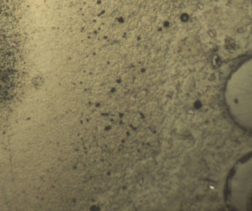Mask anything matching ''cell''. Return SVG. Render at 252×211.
I'll return each instance as SVG.
<instances>
[{"label":"cell","instance_id":"6da1fadb","mask_svg":"<svg viewBox=\"0 0 252 211\" xmlns=\"http://www.w3.org/2000/svg\"><path fill=\"white\" fill-rule=\"evenodd\" d=\"M118 20L120 23H123L124 21V19L122 17H120L118 18Z\"/></svg>","mask_w":252,"mask_h":211}]
</instances>
